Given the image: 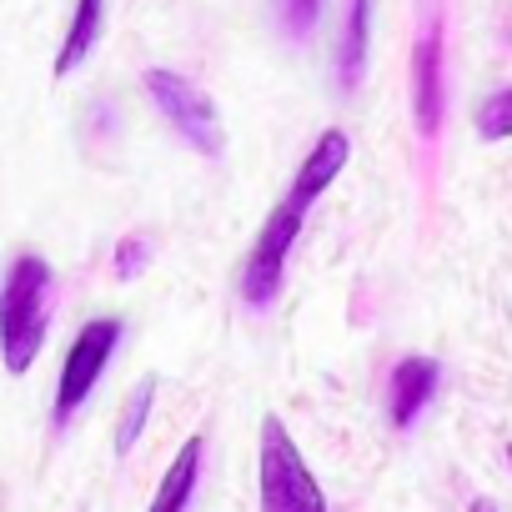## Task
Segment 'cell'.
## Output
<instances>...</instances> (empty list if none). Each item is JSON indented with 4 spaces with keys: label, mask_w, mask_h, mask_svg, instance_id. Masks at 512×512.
I'll list each match as a JSON object with an SVG mask.
<instances>
[{
    "label": "cell",
    "mask_w": 512,
    "mask_h": 512,
    "mask_svg": "<svg viewBox=\"0 0 512 512\" xmlns=\"http://www.w3.org/2000/svg\"><path fill=\"white\" fill-rule=\"evenodd\" d=\"M347 156H352V141H347V131H322V141L307 151V161H302V171H297V181H292V191H287V201L297 206V211H307L337 176H342V166H347Z\"/></svg>",
    "instance_id": "ba28073f"
},
{
    "label": "cell",
    "mask_w": 512,
    "mask_h": 512,
    "mask_svg": "<svg viewBox=\"0 0 512 512\" xmlns=\"http://www.w3.org/2000/svg\"><path fill=\"white\" fill-rule=\"evenodd\" d=\"M302 216H307V211H297L292 201H282V206L267 216L262 236H256V246H251V256H246V267H241V302H246L251 312H267V307L282 297L287 256H292V246H297Z\"/></svg>",
    "instance_id": "277c9868"
},
{
    "label": "cell",
    "mask_w": 512,
    "mask_h": 512,
    "mask_svg": "<svg viewBox=\"0 0 512 512\" xmlns=\"http://www.w3.org/2000/svg\"><path fill=\"white\" fill-rule=\"evenodd\" d=\"M272 6H277V21L292 41H307L322 21V0H272Z\"/></svg>",
    "instance_id": "5bb4252c"
},
{
    "label": "cell",
    "mask_w": 512,
    "mask_h": 512,
    "mask_svg": "<svg viewBox=\"0 0 512 512\" xmlns=\"http://www.w3.org/2000/svg\"><path fill=\"white\" fill-rule=\"evenodd\" d=\"M146 262H151V241H146L141 231H131V236H121V241H116V262H111V272H116L121 282L141 277V272H146Z\"/></svg>",
    "instance_id": "9a60e30c"
},
{
    "label": "cell",
    "mask_w": 512,
    "mask_h": 512,
    "mask_svg": "<svg viewBox=\"0 0 512 512\" xmlns=\"http://www.w3.org/2000/svg\"><path fill=\"white\" fill-rule=\"evenodd\" d=\"M507 462H512V447H507Z\"/></svg>",
    "instance_id": "e0dca14e"
},
{
    "label": "cell",
    "mask_w": 512,
    "mask_h": 512,
    "mask_svg": "<svg viewBox=\"0 0 512 512\" xmlns=\"http://www.w3.org/2000/svg\"><path fill=\"white\" fill-rule=\"evenodd\" d=\"M201 452H206L201 437H186L181 442V452L166 467V477H161V487H156V497H151L146 512H186V502L196 492V477H201Z\"/></svg>",
    "instance_id": "30bf717a"
},
{
    "label": "cell",
    "mask_w": 512,
    "mask_h": 512,
    "mask_svg": "<svg viewBox=\"0 0 512 512\" xmlns=\"http://www.w3.org/2000/svg\"><path fill=\"white\" fill-rule=\"evenodd\" d=\"M367 41H372V0H347L342 41H337V86L342 91H357L362 66H367Z\"/></svg>",
    "instance_id": "9c48e42d"
},
{
    "label": "cell",
    "mask_w": 512,
    "mask_h": 512,
    "mask_svg": "<svg viewBox=\"0 0 512 512\" xmlns=\"http://www.w3.org/2000/svg\"><path fill=\"white\" fill-rule=\"evenodd\" d=\"M442 387V367L432 357H402L387 377V417L392 427H412Z\"/></svg>",
    "instance_id": "52a82bcc"
},
{
    "label": "cell",
    "mask_w": 512,
    "mask_h": 512,
    "mask_svg": "<svg viewBox=\"0 0 512 512\" xmlns=\"http://www.w3.org/2000/svg\"><path fill=\"white\" fill-rule=\"evenodd\" d=\"M442 26L432 21L412 51V111H417V131L437 136L442 131Z\"/></svg>",
    "instance_id": "8992f818"
},
{
    "label": "cell",
    "mask_w": 512,
    "mask_h": 512,
    "mask_svg": "<svg viewBox=\"0 0 512 512\" xmlns=\"http://www.w3.org/2000/svg\"><path fill=\"white\" fill-rule=\"evenodd\" d=\"M151 402H156V377H141L136 392L126 397V412H121V427H116V452H121V457L136 447V437H141V427H146V417H151Z\"/></svg>",
    "instance_id": "7c38bea8"
},
{
    "label": "cell",
    "mask_w": 512,
    "mask_h": 512,
    "mask_svg": "<svg viewBox=\"0 0 512 512\" xmlns=\"http://www.w3.org/2000/svg\"><path fill=\"white\" fill-rule=\"evenodd\" d=\"M101 21H106V0H76V16H71L61 56H56V76H71L91 56V46L101 41Z\"/></svg>",
    "instance_id": "8fae6325"
},
{
    "label": "cell",
    "mask_w": 512,
    "mask_h": 512,
    "mask_svg": "<svg viewBox=\"0 0 512 512\" xmlns=\"http://www.w3.org/2000/svg\"><path fill=\"white\" fill-rule=\"evenodd\" d=\"M116 342H121V322H116V317H96V322L81 327V337H76L71 352H66L61 382H56V422H71V417L81 412V402L91 397L96 377L106 372Z\"/></svg>",
    "instance_id": "5b68a950"
},
{
    "label": "cell",
    "mask_w": 512,
    "mask_h": 512,
    "mask_svg": "<svg viewBox=\"0 0 512 512\" xmlns=\"http://www.w3.org/2000/svg\"><path fill=\"white\" fill-rule=\"evenodd\" d=\"M141 86H146L151 106L176 126V136H181L191 151H201V156H221L226 131H221V116H216V106H211L206 91H196V86H191L186 76H176V71H146Z\"/></svg>",
    "instance_id": "3957f363"
},
{
    "label": "cell",
    "mask_w": 512,
    "mask_h": 512,
    "mask_svg": "<svg viewBox=\"0 0 512 512\" xmlns=\"http://www.w3.org/2000/svg\"><path fill=\"white\" fill-rule=\"evenodd\" d=\"M262 512H327V492L282 417L262 422Z\"/></svg>",
    "instance_id": "7a4b0ae2"
},
{
    "label": "cell",
    "mask_w": 512,
    "mask_h": 512,
    "mask_svg": "<svg viewBox=\"0 0 512 512\" xmlns=\"http://www.w3.org/2000/svg\"><path fill=\"white\" fill-rule=\"evenodd\" d=\"M467 512H497V502H492V497H472Z\"/></svg>",
    "instance_id": "2e32d148"
},
{
    "label": "cell",
    "mask_w": 512,
    "mask_h": 512,
    "mask_svg": "<svg viewBox=\"0 0 512 512\" xmlns=\"http://www.w3.org/2000/svg\"><path fill=\"white\" fill-rule=\"evenodd\" d=\"M477 136L482 141H507L512 136V86L477 106Z\"/></svg>",
    "instance_id": "4fadbf2b"
},
{
    "label": "cell",
    "mask_w": 512,
    "mask_h": 512,
    "mask_svg": "<svg viewBox=\"0 0 512 512\" xmlns=\"http://www.w3.org/2000/svg\"><path fill=\"white\" fill-rule=\"evenodd\" d=\"M51 287L56 277L41 256H16L6 282H0V362H6L11 377H26L46 347Z\"/></svg>",
    "instance_id": "6da1fadb"
}]
</instances>
